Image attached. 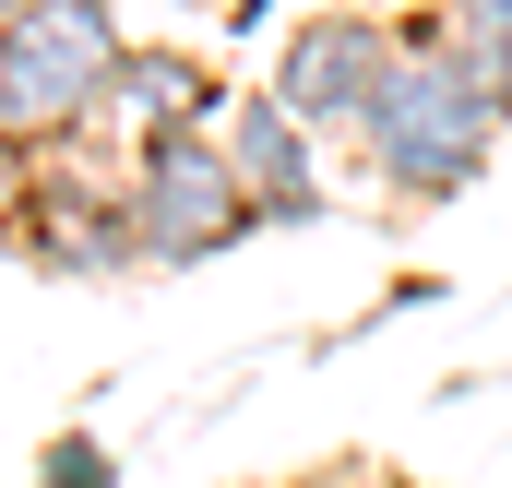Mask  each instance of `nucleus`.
<instances>
[{
  "instance_id": "nucleus-1",
  "label": "nucleus",
  "mask_w": 512,
  "mask_h": 488,
  "mask_svg": "<svg viewBox=\"0 0 512 488\" xmlns=\"http://www.w3.org/2000/svg\"><path fill=\"white\" fill-rule=\"evenodd\" d=\"M393 36H405V24H393ZM501 131H512V96H489V84L453 60V24H441V48H405L393 84L370 96L358 155H370V179H382L393 215H429V203H453V191L489 179Z\"/></svg>"
},
{
  "instance_id": "nucleus-2",
  "label": "nucleus",
  "mask_w": 512,
  "mask_h": 488,
  "mask_svg": "<svg viewBox=\"0 0 512 488\" xmlns=\"http://www.w3.org/2000/svg\"><path fill=\"white\" fill-rule=\"evenodd\" d=\"M120 12L108 0H48L24 24H0V131L24 155H72L84 131H108V84H120Z\"/></svg>"
},
{
  "instance_id": "nucleus-3",
  "label": "nucleus",
  "mask_w": 512,
  "mask_h": 488,
  "mask_svg": "<svg viewBox=\"0 0 512 488\" xmlns=\"http://www.w3.org/2000/svg\"><path fill=\"white\" fill-rule=\"evenodd\" d=\"M393 60H405L393 12H370V0H322V12H298V24L274 36V72H262V96H274L286 120L310 131V143H358L370 96L393 84Z\"/></svg>"
},
{
  "instance_id": "nucleus-4",
  "label": "nucleus",
  "mask_w": 512,
  "mask_h": 488,
  "mask_svg": "<svg viewBox=\"0 0 512 488\" xmlns=\"http://www.w3.org/2000/svg\"><path fill=\"white\" fill-rule=\"evenodd\" d=\"M120 179H131V227H143V274H179V262H215V250L262 239V203H251V179L227 167L215 131L143 143Z\"/></svg>"
},
{
  "instance_id": "nucleus-5",
  "label": "nucleus",
  "mask_w": 512,
  "mask_h": 488,
  "mask_svg": "<svg viewBox=\"0 0 512 488\" xmlns=\"http://www.w3.org/2000/svg\"><path fill=\"white\" fill-rule=\"evenodd\" d=\"M0 250H24L36 274H72V286H108V274H143V227H131V179L84 167V155H36L24 203Z\"/></svg>"
},
{
  "instance_id": "nucleus-6",
  "label": "nucleus",
  "mask_w": 512,
  "mask_h": 488,
  "mask_svg": "<svg viewBox=\"0 0 512 488\" xmlns=\"http://www.w3.org/2000/svg\"><path fill=\"white\" fill-rule=\"evenodd\" d=\"M215 143H227V167L251 179L262 227H322V215H334V191H322V155H310V131L286 120V108H274L262 84H239V96H227Z\"/></svg>"
},
{
  "instance_id": "nucleus-7",
  "label": "nucleus",
  "mask_w": 512,
  "mask_h": 488,
  "mask_svg": "<svg viewBox=\"0 0 512 488\" xmlns=\"http://www.w3.org/2000/svg\"><path fill=\"white\" fill-rule=\"evenodd\" d=\"M227 96H239V84H227L203 48H155V36H131V48H120V84H108V131L143 155V143H167V131H215Z\"/></svg>"
},
{
  "instance_id": "nucleus-8",
  "label": "nucleus",
  "mask_w": 512,
  "mask_h": 488,
  "mask_svg": "<svg viewBox=\"0 0 512 488\" xmlns=\"http://www.w3.org/2000/svg\"><path fill=\"white\" fill-rule=\"evenodd\" d=\"M36 488H120V465H108L96 429H60V441L36 453Z\"/></svg>"
},
{
  "instance_id": "nucleus-9",
  "label": "nucleus",
  "mask_w": 512,
  "mask_h": 488,
  "mask_svg": "<svg viewBox=\"0 0 512 488\" xmlns=\"http://www.w3.org/2000/svg\"><path fill=\"white\" fill-rule=\"evenodd\" d=\"M453 36L489 48V60H512V0H453Z\"/></svg>"
},
{
  "instance_id": "nucleus-10",
  "label": "nucleus",
  "mask_w": 512,
  "mask_h": 488,
  "mask_svg": "<svg viewBox=\"0 0 512 488\" xmlns=\"http://www.w3.org/2000/svg\"><path fill=\"white\" fill-rule=\"evenodd\" d=\"M24 179H36V155H24V143L0 131V227H12V203H24Z\"/></svg>"
},
{
  "instance_id": "nucleus-11",
  "label": "nucleus",
  "mask_w": 512,
  "mask_h": 488,
  "mask_svg": "<svg viewBox=\"0 0 512 488\" xmlns=\"http://www.w3.org/2000/svg\"><path fill=\"white\" fill-rule=\"evenodd\" d=\"M215 24H239V36H251V24H274V0H215Z\"/></svg>"
},
{
  "instance_id": "nucleus-12",
  "label": "nucleus",
  "mask_w": 512,
  "mask_h": 488,
  "mask_svg": "<svg viewBox=\"0 0 512 488\" xmlns=\"http://www.w3.org/2000/svg\"><path fill=\"white\" fill-rule=\"evenodd\" d=\"M24 12H48V0H0V24H24Z\"/></svg>"
},
{
  "instance_id": "nucleus-13",
  "label": "nucleus",
  "mask_w": 512,
  "mask_h": 488,
  "mask_svg": "<svg viewBox=\"0 0 512 488\" xmlns=\"http://www.w3.org/2000/svg\"><path fill=\"white\" fill-rule=\"evenodd\" d=\"M405 12H453V0H405Z\"/></svg>"
}]
</instances>
